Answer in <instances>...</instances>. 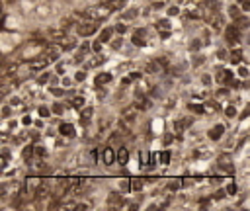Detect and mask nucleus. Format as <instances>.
Wrapping results in <instances>:
<instances>
[{
  "instance_id": "nucleus-19",
  "label": "nucleus",
  "mask_w": 250,
  "mask_h": 211,
  "mask_svg": "<svg viewBox=\"0 0 250 211\" xmlns=\"http://www.w3.org/2000/svg\"><path fill=\"white\" fill-rule=\"evenodd\" d=\"M51 109H53V113H55V115H63V113H65V106H63L61 102H53L51 104Z\"/></svg>"
},
{
  "instance_id": "nucleus-3",
  "label": "nucleus",
  "mask_w": 250,
  "mask_h": 211,
  "mask_svg": "<svg viewBox=\"0 0 250 211\" xmlns=\"http://www.w3.org/2000/svg\"><path fill=\"white\" fill-rule=\"evenodd\" d=\"M45 51V47L41 45V43H37V41H31V45H28L25 49L22 51V57L25 61H33V59H37V57H41V53Z\"/></svg>"
},
{
  "instance_id": "nucleus-17",
  "label": "nucleus",
  "mask_w": 250,
  "mask_h": 211,
  "mask_svg": "<svg viewBox=\"0 0 250 211\" xmlns=\"http://www.w3.org/2000/svg\"><path fill=\"white\" fill-rule=\"evenodd\" d=\"M37 113H39V117H41V119H45V117H51L53 109H51V108H47V106H39Z\"/></svg>"
},
{
  "instance_id": "nucleus-28",
  "label": "nucleus",
  "mask_w": 250,
  "mask_h": 211,
  "mask_svg": "<svg viewBox=\"0 0 250 211\" xmlns=\"http://www.w3.org/2000/svg\"><path fill=\"white\" fill-rule=\"evenodd\" d=\"M248 75H250V72H248L246 67H238V78H246Z\"/></svg>"
},
{
  "instance_id": "nucleus-4",
  "label": "nucleus",
  "mask_w": 250,
  "mask_h": 211,
  "mask_svg": "<svg viewBox=\"0 0 250 211\" xmlns=\"http://www.w3.org/2000/svg\"><path fill=\"white\" fill-rule=\"evenodd\" d=\"M223 135H225V125L223 123H215L213 127L207 129V137L211 141H219V139H223Z\"/></svg>"
},
{
  "instance_id": "nucleus-10",
  "label": "nucleus",
  "mask_w": 250,
  "mask_h": 211,
  "mask_svg": "<svg viewBox=\"0 0 250 211\" xmlns=\"http://www.w3.org/2000/svg\"><path fill=\"white\" fill-rule=\"evenodd\" d=\"M117 162L121 166H127V162H129V149L125 145L119 147V151H117Z\"/></svg>"
},
{
  "instance_id": "nucleus-24",
  "label": "nucleus",
  "mask_w": 250,
  "mask_h": 211,
  "mask_svg": "<svg viewBox=\"0 0 250 211\" xmlns=\"http://www.w3.org/2000/svg\"><path fill=\"white\" fill-rule=\"evenodd\" d=\"M72 80H74V76H72V78H71V76H65V75L61 76V84H63L65 88H68V86H71V84H72Z\"/></svg>"
},
{
  "instance_id": "nucleus-1",
  "label": "nucleus",
  "mask_w": 250,
  "mask_h": 211,
  "mask_svg": "<svg viewBox=\"0 0 250 211\" xmlns=\"http://www.w3.org/2000/svg\"><path fill=\"white\" fill-rule=\"evenodd\" d=\"M96 33H100V25H98V22H94V20H88V22L76 25V35L78 37H94Z\"/></svg>"
},
{
  "instance_id": "nucleus-31",
  "label": "nucleus",
  "mask_w": 250,
  "mask_h": 211,
  "mask_svg": "<svg viewBox=\"0 0 250 211\" xmlns=\"http://www.w3.org/2000/svg\"><path fill=\"white\" fill-rule=\"evenodd\" d=\"M248 115H250V102L246 104V108H244V112H242V115H240V117L244 119V117H248Z\"/></svg>"
},
{
  "instance_id": "nucleus-9",
  "label": "nucleus",
  "mask_w": 250,
  "mask_h": 211,
  "mask_svg": "<svg viewBox=\"0 0 250 211\" xmlns=\"http://www.w3.org/2000/svg\"><path fill=\"white\" fill-rule=\"evenodd\" d=\"M115 160H117V156H115V151L111 149V147H106V149H104V164H106V166H111Z\"/></svg>"
},
{
  "instance_id": "nucleus-15",
  "label": "nucleus",
  "mask_w": 250,
  "mask_h": 211,
  "mask_svg": "<svg viewBox=\"0 0 250 211\" xmlns=\"http://www.w3.org/2000/svg\"><path fill=\"white\" fill-rule=\"evenodd\" d=\"M229 16H231V20H238L240 18V6H238V4H231V6H229Z\"/></svg>"
},
{
  "instance_id": "nucleus-13",
  "label": "nucleus",
  "mask_w": 250,
  "mask_h": 211,
  "mask_svg": "<svg viewBox=\"0 0 250 211\" xmlns=\"http://www.w3.org/2000/svg\"><path fill=\"white\" fill-rule=\"evenodd\" d=\"M139 166H141V158L139 156H137V158H129V162H127V170H129L131 174L139 172Z\"/></svg>"
},
{
  "instance_id": "nucleus-2",
  "label": "nucleus",
  "mask_w": 250,
  "mask_h": 211,
  "mask_svg": "<svg viewBox=\"0 0 250 211\" xmlns=\"http://www.w3.org/2000/svg\"><path fill=\"white\" fill-rule=\"evenodd\" d=\"M20 35L18 33H10V31H4L2 33V53H10L12 49H16V45L20 43Z\"/></svg>"
},
{
  "instance_id": "nucleus-7",
  "label": "nucleus",
  "mask_w": 250,
  "mask_h": 211,
  "mask_svg": "<svg viewBox=\"0 0 250 211\" xmlns=\"http://www.w3.org/2000/svg\"><path fill=\"white\" fill-rule=\"evenodd\" d=\"M113 33H115V28H111V25H106V28H102L100 29V35H98V39L102 41V43L106 45L108 41L113 37Z\"/></svg>"
},
{
  "instance_id": "nucleus-22",
  "label": "nucleus",
  "mask_w": 250,
  "mask_h": 211,
  "mask_svg": "<svg viewBox=\"0 0 250 211\" xmlns=\"http://www.w3.org/2000/svg\"><path fill=\"white\" fill-rule=\"evenodd\" d=\"M86 80V71H76L74 72V82H84Z\"/></svg>"
},
{
  "instance_id": "nucleus-8",
  "label": "nucleus",
  "mask_w": 250,
  "mask_h": 211,
  "mask_svg": "<svg viewBox=\"0 0 250 211\" xmlns=\"http://www.w3.org/2000/svg\"><path fill=\"white\" fill-rule=\"evenodd\" d=\"M4 25H6V29H18L20 25H22V20L18 18V16H6V20H4Z\"/></svg>"
},
{
  "instance_id": "nucleus-21",
  "label": "nucleus",
  "mask_w": 250,
  "mask_h": 211,
  "mask_svg": "<svg viewBox=\"0 0 250 211\" xmlns=\"http://www.w3.org/2000/svg\"><path fill=\"white\" fill-rule=\"evenodd\" d=\"M143 188H145V182L143 180H131V190L133 192H141Z\"/></svg>"
},
{
  "instance_id": "nucleus-6",
  "label": "nucleus",
  "mask_w": 250,
  "mask_h": 211,
  "mask_svg": "<svg viewBox=\"0 0 250 211\" xmlns=\"http://www.w3.org/2000/svg\"><path fill=\"white\" fill-rule=\"evenodd\" d=\"M57 131H59V135H63V137H68V139H72V137L76 135V125H72V123H61Z\"/></svg>"
},
{
  "instance_id": "nucleus-27",
  "label": "nucleus",
  "mask_w": 250,
  "mask_h": 211,
  "mask_svg": "<svg viewBox=\"0 0 250 211\" xmlns=\"http://www.w3.org/2000/svg\"><path fill=\"white\" fill-rule=\"evenodd\" d=\"M211 80H213V78H211V75H207V72L201 76V84H203V86H211Z\"/></svg>"
},
{
  "instance_id": "nucleus-12",
  "label": "nucleus",
  "mask_w": 250,
  "mask_h": 211,
  "mask_svg": "<svg viewBox=\"0 0 250 211\" xmlns=\"http://www.w3.org/2000/svg\"><path fill=\"white\" fill-rule=\"evenodd\" d=\"M117 192H121V194H129V192H133V190H131V180H129V178H119V180H117Z\"/></svg>"
},
{
  "instance_id": "nucleus-16",
  "label": "nucleus",
  "mask_w": 250,
  "mask_h": 211,
  "mask_svg": "<svg viewBox=\"0 0 250 211\" xmlns=\"http://www.w3.org/2000/svg\"><path fill=\"white\" fill-rule=\"evenodd\" d=\"M84 104H86V98L84 96H76V98H72V102H71V106L74 109H82Z\"/></svg>"
},
{
  "instance_id": "nucleus-14",
  "label": "nucleus",
  "mask_w": 250,
  "mask_h": 211,
  "mask_svg": "<svg viewBox=\"0 0 250 211\" xmlns=\"http://www.w3.org/2000/svg\"><path fill=\"white\" fill-rule=\"evenodd\" d=\"M139 10L137 8H129V10H125L123 14H121V20H125V22H129V20H135V18H139Z\"/></svg>"
},
{
  "instance_id": "nucleus-29",
  "label": "nucleus",
  "mask_w": 250,
  "mask_h": 211,
  "mask_svg": "<svg viewBox=\"0 0 250 211\" xmlns=\"http://www.w3.org/2000/svg\"><path fill=\"white\" fill-rule=\"evenodd\" d=\"M123 31H127V25H123V24H115V33H123Z\"/></svg>"
},
{
  "instance_id": "nucleus-20",
  "label": "nucleus",
  "mask_w": 250,
  "mask_h": 211,
  "mask_svg": "<svg viewBox=\"0 0 250 211\" xmlns=\"http://www.w3.org/2000/svg\"><path fill=\"white\" fill-rule=\"evenodd\" d=\"M178 14H180V6H176V4H172V6L166 8V16L168 18H176Z\"/></svg>"
},
{
  "instance_id": "nucleus-5",
  "label": "nucleus",
  "mask_w": 250,
  "mask_h": 211,
  "mask_svg": "<svg viewBox=\"0 0 250 211\" xmlns=\"http://www.w3.org/2000/svg\"><path fill=\"white\" fill-rule=\"evenodd\" d=\"M151 133L156 137L164 135V117H152L151 121Z\"/></svg>"
},
{
  "instance_id": "nucleus-18",
  "label": "nucleus",
  "mask_w": 250,
  "mask_h": 211,
  "mask_svg": "<svg viewBox=\"0 0 250 211\" xmlns=\"http://www.w3.org/2000/svg\"><path fill=\"white\" fill-rule=\"evenodd\" d=\"M51 14V6L49 4H41L39 8H37V16L39 18H45V16H49Z\"/></svg>"
},
{
  "instance_id": "nucleus-32",
  "label": "nucleus",
  "mask_w": 250,
  "mask_h": 211,
  "mask_svg": "<svg viewBox=\"0 0 250 211\" xmlns=\"http://www.w3.org/2000/svg\"><path fill=\"white\" fill-rule=\"evenodd\" d=\"M74 2H78V4H82V2H90V0H74Z\"/></svg>"
},
{
  "instance_id": "nucleus-25",
  "label": "nucleus",
  "mask_w": 250,
  "mask_h": 211,
  "mask_svg": "<svg viewBox=\"0 0 250 211\" xmlns=\"http://www.w3.org/2000/svg\"><path fill=\"white\" fill-rule=\"evenodd\" d=\"M237 184L235 182H231V184H229V186H227V192H229V198H231V196H235V194H237Z\"/></svg>"
},
{
  "instance_id": "nucleus-26",
  "label": "nucleus",
  "mask_w": 250,
  "mask_h": 211,
  "mask_svg": "<svg viewBox=\"0 0 250 211\" xmlns=\"http://www.w3.org/2000/svg\"><path fill=\"white\" fill-rule=\"evenodd\" d=\"M55 71H57V75H59V76H63V75H67V67L63 65V63H59V65L55 67Z\"/></svg>"
},
{
  "instance_id": "nucleus-11",
  "label": "nucleus",
  "mask_w": 250,
  "mask_h": 211,
  "mask_svg": "<svg viewBox=\"0 0 250 211\" xmlns=\"http://www.w3.org/2000/svg\"><path fill=\"white\" fill-rule=\"evenodd\" d=\"M108 82H111V72H102V75L94 76V84L98 88H102L104 84H108Z\"/></svg>"
},
{
  "instance_id": "nucleus-23",
  "label": "nucleus",
  "mask_w": 250,
  "mask_h": 211,
  "mask_svg": "<svg viewBox=\"0 0 250 211\" xmlns=\"http://www.w3.org/2000/svg\"><path fill=\"white\" fill-rule=\"evenodd\" d=\"M225 113H227V117H235L237 115V108L235 106H225Z\"/></svg>"
},
{
  "instance_id": "nucleus-30",
  "label": "nucleus",
  "mask_w": 250,
  "mask_h": 211,
  "mask_svg": "<svg viewBox=\"0 0 250 211\" xmlns=\"http://www.w3.org/2000/svg\"><path fill=\"white\" fill-rule=\"evenodd\" d=\"M33 123V117H31V115H24L22 117V125H31Z\"/></svg>"
}]
</instances>
